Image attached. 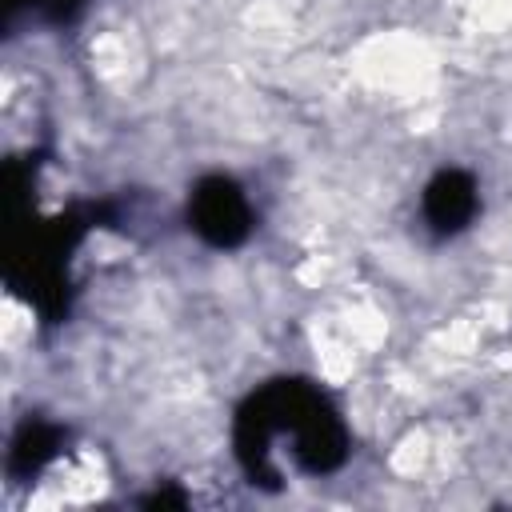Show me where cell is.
Segmentation results:
<instances>
[{
    "mask_svg": "<svg viewBox=\"0 0 512 512\" xmlns=\"http://www.w3.org/2000/svg\"><path fill=\"white\" fill-rule=\"evenodd\" d=\"M248 224V208L240 200V192L228 180H208L196 192V228L216 240V244H232Z\"/></svg>",
    "mask_w": 512,
    "mask_h": 512,
    "instance_id": "6da1fadb",
    "label": "cell"
},
{
    "mask_svg": "<svg viewBox=\"0 0 512 512\" xmlns=\"http://www.w3.org/2000/svg\"><path fill=\"white\" fill-rule=\"evenodd\" d=\"M472 212V184L464 176H440L432 188H428V216L440 224V228H460Z\"/></svg>",
    "mask_w": 512,
    "mask_h": 512,
    "instance_id": "7a4b0ae2",
    "label": "cell"
}]
</instances>
